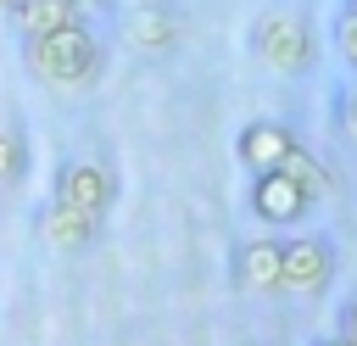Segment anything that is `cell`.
Instances as JSON below:
<instances>
[{
	"instance_id": "cell-17",
	"label": "cell",
	"mask_w": 357,
	"mask_h": 346,
	"mask_svg": "<svg viewBox=\"0 0 357 346\" xmlns=\"http://www.w3.org/2000/svg\"><path fill=\"white\" fill-rule=\"evenodd\" d=\"M11 6H17V0H0V11H11Z\"/></svg>"
},
{
	"instance_id": "cell-11",
	"label": "cell",
	"mask_w": 357,
	"mask_h": 346,
	"mask_svg": "<svg viewBox=\"0 0 357 346\" xmlns=\"http://www.w3.org/2000/svg\"><path fill=\"white\" fill-rule=\"evenodd\" d=\"M33 167V151H28V134L17 123H0V190H17Z\"/></svg>"
},
{
	"instance_id": "cell-7",
	"label": "cell",
	"mask_w": 357,
	"mask_h": 346,
	"mask_svg": "<svg viewBox=\"0 0 357 346\" xmlns=\"http://www.w3.org/2000/svg\"><path fill=\"white\" fill-rule=\"evenodd\" d=\"M245 212H251L262 229L279 234V229H296V223L312 212V195L279 167V173H257V179H251V190H245Z\"/></svg>"
},
{
	"instance_id": "cell-8",
	"label": "cell",
	"mask_w": 357,
	"mask_h": 346,
	"mask_svg": "<svg viewBox=\"0 0 357 346\" xmlns=\"http://www.w3.org/2000/svg\"><path fill=\"white\" fill-rule=\"evenodd\" d=\"M123 39L145 56H167L178 39H184V17L167 6V0H139L123 11Z\"/></svg>"
},
{
	"instance_id": "cell-12",
	"label": "cell",
	"mask_w": 357,
	"mask_h": 346,
	"mask_svg": "<svg viewBox=\"0 0 357 346\" xmlns=\"http://www.w3.org/2000/svg\"><path fill=\"white\" fill-rule=\"evenodd\" d=\"M284 173H290V179H296V184H301L312 201H329V195H335V173H329V167H324V162H318L307 145H301V151L284 162Z\"/></svg>"
},
{
	"instance_id": "cell-1",
	"label": "cell",
	"mask_w": 357,
	"mask_h": 346,
	"mask_svg": "<svg viewBox=\"0 0 357 346\" xmlns=\"http://www.w3.org/2000/svg\"><path fill=\"white\" fill-rule=\"evenodd\" d=\"M112 61V45L95 22H67V28H50V33H33L22 39V67L33 84L45 89H61V95H78V89H95L100 73Z\"/></svg>"
},
{
	"instance_id": "cell-15",
	"label": "cell",
	"mask_w": 357,
	"mask_h": 346,
	"mask_svg": "<svg viewBox=\"0 0 357 346\" xmlns=\"http://www.w3.org/2000/svg\"><path fill=\"white\" fill-rule=\"evenodd\" d=\"M335 329H340V335H351V340H357V290H351V296H346V301H340V307H335Z\"/></svg>"
},
{
	"instance_id": "cell-5",
	"label": "cell",
	"mask_w": 357,
	"mask_h": 346,
	"mask_svg": "<svg viewBox=\"0 0 357 346\" xmlns=\"http://www.w3.org/2000/svg\"><path fill=\"white\" fill-rule=\"evenodd\" d=\"M229 279H234V290H245V296H279V285H284V240H279L273 229L234 240V251H229Z\"/></svg>"
},
{
	"instance_id": "cell-4",
	"label": "cell",
	"mask_w": 357,
	"mask_h": 346,
	"mask_svg": "<svg viewBox=\"0 0 357 346\" xmlns=\"http://www.w3.org/2000/svg\"><path fill=\"white\" fill-rule=\"evenodd\" d=\"M335 273H340V251L329 234H290L284 240V285H279L284 296L312 301L335 285Z\"/></svg>"
},
{
	"instance_id": "cell-2",
	"label": "cell",
	"mask_w": 357,
	"mask_h": 346,
	"mask_svg": "<svg viewBox=\"0 0 357 346\" xmlns=\"http://www.w3.org/2000/svg\"><path fill=\"white\" fill-rule=\"evenodd\" d=\"M245 50H251L257 67L284 73V78H301L318 61V33H312L307 11H296V6H262L245 22Z\"/></svg>"
},
{
	"instance_id": "cell-3",
	"label": "cell",
	"mask_w": 357,
	"mask_h": 346,
	"mask_svg": "<svg viewBox=\"0 0 357 346\" xmlns=\"http://www.w3.org/2000/svg\"><path fill=\"white\" fill-rule=\"evenodd\" d=\"M50 201H56V206H67V212H78V218H89V223H106V212L117 206V173H112L100 156L73 151V156H61V162H56Z\"/></svg>"
},
{
	"instance_id": "cell-10",
	"label": "cell",
	"mask_w": 357,
	"mask_h": 346,
	"mask_svg": "<svg viewBox=\"0 0 357 346\" xmlns=\"http://www.w3.org/2000/svg\"><path fill=\"white\" fill-rule=\"evenodd\" d=\"M6 17H11L17 39H33V33H50V28H67V22H89V17H78L73 0H17Z\"/></svg>"
},
{
	"instance_id": "cell-14",
	"label": "cell",
	"mask_w": 357,
	"mask_h": 346,
	"mask_svg": "<svg viewBox=\"0 0 357 346\" xmlns=\"http://www.w3.org/2000/svg\"><path fill=\"white\" fill-rule=\"evenodd\" d=\"M329 39H335V50H340V61L357 73V0L335 17V28H329Z\"/></svg>"
},
{
	"instance_id": "cell-6",
	"label": "cell",
	"mask_w": 357,
	"mask_h": 346,
	"mask_svg": "<svg viewBox=\"0 0 357 346\" xmlns=\"http://www.w3.org/2000/svg\"><path fill=\"white\" fill-rule=\"evenodd\" d=\"M301 151V134L284 123V117H251V123H240V134H234V156H240V167L257 179V173H279L290 156Z\"/></svg>"
},
{
	"instance_id": "cell-9",
	"label": "cell",
	"mask_w": 357,
	"mask_h": 346,
	"mask_svg": "<svg viewBox=\"0 0 357 346\" xmlns=\"http://www.w3.org/2000/svg\"><path fill=\"white\" fill-rule=\"evenodd\" d=\"M95 234H100V223H89V218H78V212H67V206H45L39 212V240L50 246V251H89L95 246Z\"/></svg>"
},
{
	"instance_id": "cell-16",
	"label": "cell",
	"mask_w": 357,
	"mask_h": 346,
	"mask_svg": "<svg viewBox=\"0 0 357 346\" xmlns=\"http://www.w3.org/2000/svg\"><path fill=\"white\" fill-rule=\"evenodd\" d=\"M312 346H357V340H351V335H340V329H329V335H318Z\"/></svg>"
},
{
	"instance_id": "cell-13",
	"label": "cell",
	"mask_w": 357,
	"mask_h": 346,
	"mask_svg": "<svg viewBox=\"0 0 357 346\" xmlns=\"http://www.w3.org/2000/svg\"><path fill=\"white\" fill-rule=\"evenodd\" d=\"M329 128H335V140H340L346 151H357V78H346V84L335 89V100H329Z\"/></svg>"
}]
</instances>
